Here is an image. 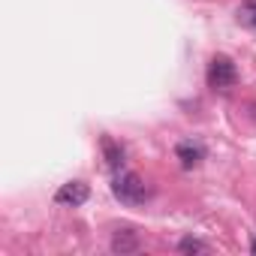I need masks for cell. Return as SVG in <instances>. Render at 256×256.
Masks as SVG:
<instances>
[{
	"mask_svg": "<svg viewBox=\"0 0 256 256\" xmlns=\"http://www.w3.org/2000/svg\"><path fill=\"white\" fill-rule=\"evenodd\" d=\"M112 193H114L124 205H142V202L148 199L145 181H142L136 172H120V169H118V175L112 178Z\"/></svg>",
	"mask_w": 256,
	"mask_h": 256,
	"instance_id": "cell-1",
	"label": "cell"
},
{
	"mask_svg": "<svg viewBox=\"0 0 256 256\" xmlns=\"http://www.w3.org/2000/svg\"><path fill=\"white\" fill-rule=\"evenodd\" d=\"M235 82H238L235 64H232L226 54L211 58V64H208V84H211L214 90H229V88H235Z\"/></svg>",
	"mask_w": 256,
	"mask_h": 256,
	"instance_id": "cell-2",
	"label": "cell"
},
{
	"mask_svg": "<svg viewBox=\"0 0 256 256\" xmlns=\"http://www.w3.org/2000/svg\"><path fill=\"white\" fill-rule=\"evenodd\" d=\"M88 196H90V190H88L84 181H70V184H64L54 193V202L58 205H66V208H76V205H84Z\"/></svg>",
	"mask_w": 256,
	"mask_h": 256,
	"instance_id": "cell-3",
	"label": "cell"
},
{
	"mask_svg": "<svg viewBox=\"0 0 256 256\" xmlns=\"http://www.w3.org/2000/svg\"><path fill=\"white\" fill-rule=\"evenodd\" d=\"M100 148H102V157H106V163H108V166L118 172V169L124 166V148H120V145H118L112 136H102V139H100Z\"/></svg>",
	"mask_w": 256,
	"mask_h": 256,
	"instance_id": "cell-4",
	"label": "cell"
},
{
	"mask_svg": "<svg viewBox=\"0 0 256 256\" xmlns=\"http://www.w3.org/2000/svg\"><path fill=\"white\" fill-rule=\"evenodd\" d=\"M112 250H114V253H136V250H139V235H136L133 229L118 232V235L112 238Z\"/></svg>",
	"mask_w": 256,
	"mask_h": 256,
	"instance_id": "cell-5",
	"label": "cell"
},
{
	"mask_svg": "<svg viewBox=\"0 0 256 256\" xmlns=\"http://www.w3.org/2000/svg\"><path fill=\"white\" fill-rule=\"evenodd\" d=\"M175 154H178V160H181V166H184V169H193V166H199V163H202V148H199V145H193V142H181Z\"/></svg>",
	"mask_w": 256,
	"mask_h": 256,
	"instance_id": "cell-6",
	"label": "cell"
},
{
	"mask_svg": "<svg viewBox=\"0 0 256 256\" xmlns=\"http://www.w3.org/2000/svg\"><path fill=\"white\" fill-rule=\"evenodd\" d=\"M181 250H184V253H208V244H202V241H196V238H184V241H181Z\"/></svg>",
	"mask_w": 256,
	"mask_h": 256,
	"instance_id": "cell-7",
	"label": "cell"
},
{
	"mask_svg": "<svg viewBox=\"0 0 256 256\" xmlns=\"http://www.w3.org/2000/svg\"><path fill=\"white\" fill-rule=\"evenodd\" d=\"M250 250H253V253H256V241H253V244H250Z\"/></svg>",
	"mask_w": 256,
	"mask_h": 256,
	"instance_id": "cell-8",
	"label": "cell"
}]
</instances>
